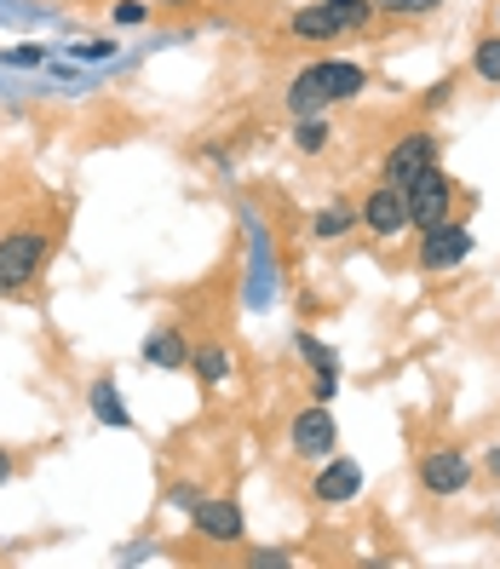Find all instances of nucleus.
Instances as JSON below:
<instances>
[{"label":"nucleus","instance_id":"1","mask_svg":"<svg viewBox=\"0 0 500 569\" xmlns=\"http://www.w3.org/2000/svg\"><path fill=\"white\" fill-rule=\"evenodd\" d=\"M369 87V70L357 58H317L288 81V110L293 116H328L333 104H351Z\"/></svg>","mask_w":500,"mask_h":569},{"label":"nucleus","instance_id":"2","mask_svg":"<svg viewBox=\"0 0 500 569\" xmlns=\"http://www.w3.org/2000/svg\"><path fill=\"white\" fill-rule=\"evenodd\" d=\"M47 259H52L47 230H12V237H0V293H23L47 271Z\"/></svg>","mask_w":500,"mask_h":569},{"label":"nucleus","instance_id":"3","mask_svg":"<svg viewBox=\"0 0 500 569\" xmlns=\"http://www.w3.org/2000/svg\"><path fill=\"white\" fill-rule=\"evenodd\" d=\"M472 248H478L472 224H466V219H443V224L420 230L414 264H420L426 277H443V271H454V264H466V259H472Z\"/></svg>","mask_w":500,"mask_h":569},{"label":"nucleus","instance_id":"4","mask_svg":"<svg viewBox=\"0 0 500 569\" xmlns=\"http://www.w3.org/2000/svg\"><path fill=\"white\" fill-rule=\"evenodd\" d=\"M288 449H293V460H311V466H322L328 455H340V420H333V409L311 397V403L293 415V426H288Z\"/></svg>","mask_w":500,"mask_h":569},{"label":"nucleus","instance_id":"5","mask_svg":"<svg viewBox=\"0 0 500 569\" xmlns=\"http://www.w3.org/2000/svg\"><path fill=\"white\" fill-rule=\"evenodd\" d=\"M443 161V144H438V132L431 127H414V132H403L391 150H386V161H380V179L386 184H397V190H409L426 167H438Z\"/></svg>","mask_w":500,"mask_h":569},{"label":"nucleus","instance_id":"6","mask_svg":"<svg viewBox=\"0 0 500 569\" xmlns=\"http://www.w3.org/2000/svg\"><path fill=\"white\" fill-rule=\"evenodd\" d=\"M472 455H466L460 443H443V449H426L420 455V489L438 495V500H454L460 489H472Z\"/></svg>","mask_w":500,"mask_h":569},{"label":"nucleus","instance_id":"7","mask_svg":"<svg viewBox=\"0 0 500 569\" xmlns=\"http://www.w3.org/2000/svg\"><path fill=\"white\" fill-rule=\"evenodd\" d=\"M403 196H409V224H414V230H431V224L454 219V179L443 173V161L426 167V173H420Z\"/></svg>","mask_w":500,"mask_h":569},{"label":"nucleus","instance_id":"8","mask_svg":"<svg viewBox=\"0 0 500 569\" xmlns=\"http://www.w3.org/2000/svg\"><path fill=\"white\" fill-rule=\"evenodd\" d=\"M190 523L213 547H242L248 541V518H242V500L237 495H202V507L190 512Z\"/></svg>","mask_w":500,"mask_h":569},{"label":"nucleus","instance_id":"9","mask_svg":"<svg viewBox=\"0 0 500 569\" xmlns=\"http://www.w3.org/2000/svg\"><path fill=\"white\" fill-rule=\"evenodd\" d=\"M357 213H362V230H369L374 242H397V237L409 230V196L380 179L369 196H362V208H357Z\"/></svg>","mask_w":500,"mask_h":569},{"label":"nucleus","instance_id":"10","mask_svg":"<svg viewBox=\"0 0 500 569\" xmlns=\"http://www.w3.org/2000/svg\"><path fill=\"white\" fill-rule=\"evenodd\" d=\"M362 460H351V455H328L322 466H317V478H311V500L317 507H351V500L362 495Z\"/></svg>","mask_w":500,"mask_h":569},{"label":"nucleus","instance_id":"11","mask_svg":"<svg viewBox=\"0 0 500 569\" xmlns=\"http://www.w3.org/2000/svg\"><path fill=\"white\" fill-rule=\"evenodd\" d=\"M190 333L179 328V322H161V328H150V340H144V362L150 368H161V375H179V368H190Z\"/></svg>","mask_w":500,"mask_h":569},{"label":"nucleus","instance_id":"12","mask_svg":"<svg viewBox=\"0 0 500 569\" xmlns=\"http://www.w3.org/2000/svg\"><path fill=\"white\" fill-rule=\"evenodd\" d=\"M288 29H293V41H333V36H351V23L328 7V0H317V7H299L293 18H288Z\"/></svg>","mask_w":500,"mask_h":569},{"label":"nucleus","instance_id":"13","mask_svg":"<svg viewBox=\"0 0 500 569\" xmlns=\"http://www.w3.org/2000/svg\"><path fill=\"white\" fill-rule=\"evenodd\" d=\"M87 409H92V420H98V426H110V431H132V415H127V403H121L116 375H98V380L87 386Z\"/></svg>","mask_w":500,"mask_h":569},{"label":"nucleus","instance_id":"14","mask_svg":"<svg viewBox=\"0 0 500 569\" xmlns=\"http://www.w3.org/2000/svg\"><path fill=\"white\" fill-rule=\"evenodd\" d=\"M230 368H237V362H230V346H219V340H208V346L190 351V375L202 380L208 391H219V386L230 380Z\"/></svg>","mask_w":500,"mask_h":569},{"label":"nucleus","instance_id":"15","mask_svg":"<svg viewBox=\"0 0 500 569\" xmlns=\"http://www.w3.org/2000/svg\"><path fill=\"white\" fill-rule=\"evenodd\" d=\"M357 224H362L357 208H317V213H311V237H317V242H340V237H351Z\"/></svg>","mask_w":500,"mask_h":569},{"label":"nucleus","instance_id":"16","mask_svg":"<svg viewBox=\"0 0 500 569\" xmlns=\"http://www.w3.org/2000/svg\"><path fill=\"white\" fill-rule=\"evenodd\" d=\"M328 144H333L328 116H293V150H299V156H322Z\"/></svg>","mask_w":500,"mask_h":569},{"label":"nucleus","instance_id":"17","mask_svg":"<svg viewBox=\"0 0 500 569\" xmlns=\"http://www.w3.org/2000/svg\"><path fill=\"white\" fill-rule=\"evenodd\" d=\"M472 76H478L483 87H500V29L472 47Z\"/></svg>","mask_w":500,"mask_h":569},{"label":"nucleus","instance_id":"18","mask_svg":"<svg viewBox=\"0 0 500 569\" xmlns=\"http://www.w3.org/2000/svg\"><path fill=\"white\" fill-rule=\"evenodd\" d=\"M202 495H208L202 483H190V478H179V483H167V507H173V512H184V518H190L196 507H202Z\"/></svg>","mask_w":500,"mask_h":569},{"label":"nucleus","instance_id":"19","mask_svg":"<svg viewBox=\"0 0 500 569\" xmlns=\"http://www.w3.org/2000/svg\"><path fill=\"white\" fill-rule=\"evenodd\" d=\"M333 12H340L351 29H369L374 23V12H380V0H328Z\"/></svg>","mask_w":500,"mask_h":569},{"label":"nucleus","instance_id":"20","mask_svg":"<svg viewBox=\"0 0 500 569\" xmlns=\"http://www.w3.org/2000/svg\"><path fill=\"white\" fill-rule=\"evenodd\" d=\"M443 0H380V12H391V18H431Z\"/></svg>","mask_w":500,"mask_h":569},{"label":"nucleus","instance_id":"21","mask_svg":"<svg viewBox=\"0 0 500 569\" xmlns=\"http://www.w3.org/2000/svg\"><path fill=\"white\" fill-rule=\"evenodd\" d=\"M299 357H306L311 368H340V357H333V351L317 340V333H299Z\"/></svg>","mask_w":500,"mask_h":569},{"label":"nucleus","instance_id":"22","mask_svg":"<svg viewBox=\"0 0 500 569\" xmlns=\"http://www.w3.org/2000/svg\"><path fill=\"white\" fill-rule=\"evenodd\" d=\"M0 63H18V70H36V63H47V47H12V52H0Z\"/></svg>","mask_w":500,"mask_h":569},{"label":"nucleus","instance_id":"23","mask_svg":"<svg viewBox=\"0 0 500 569\" xmlns=\"http://www.w3.org/2000/svg\"><path fill=\"white\" fill-rule=\"evenodd\" d=\"M150 18V7H144V0H116V23H132V29H139Z\"/></svg>","mask_w":500,"mask_h":569},{"label":"nucleus","instance_id":"24","mask_svg":"<svg viewBox=\"0 0 500 569\" xmlns=\"http://www.w3.org/2000/svg\"><path fill=\"white\" fill-rule=\"evenodd\" d=\"M454 98V76H443V81H431V92H426V110H443Z\"/></svg>","mask_w":500,"mask_h":569},{"label":"nucleus","instance_id":"25","mask_svg":"<svg viewBox=\"0 0 500 569\" xmlns=\"http://www.w3.org/2000/svg\"><path fill=\"white\" fill-rule=\"evenodd\" d=\"M483 478L500 489V443H489V449H483Z\"/></svg>","mask_w":500,"mask_h":569},{"label":"nucleus","instance_id":"26","mask_svg":"<svg viewBox=\"0 0 500 569\" xmlns=\"http://www.w3.org/2000/svg\"><path fill=\"white\" fill-rule=\"evenodd\" d=\"M248 563H259V569H264V563H277V569H282V563H293V552H282V547H271V552H253Z\"/></svg>","mask_w":500,"mask_h":569},{"label":"nucleus","instance_id":"27","mask_svg":"<svg viewBox=\"0 0 500 569\" xmlns=\"http://www.w3.org/2000/svg\"><path fill=\"white\" fill-rule=\"evenodd\" d=\"M12 472H18V460H12V449H0V489L12 483Z\"/></svg>","mask_w":500,"mask_h":569},{"label":"nucleus","instance_id":"28","mask_svg":"<svg viewBox=\"0 0 500 569\" xmlns=\"http://www.w3.org/2000/svg\"><path fill=\"white\" fill-rule=\"evenodd\" d=\"M161 7H190V0H161Z\"/></svg>","mask_w":500,"mask_h":569}]
</instances>
